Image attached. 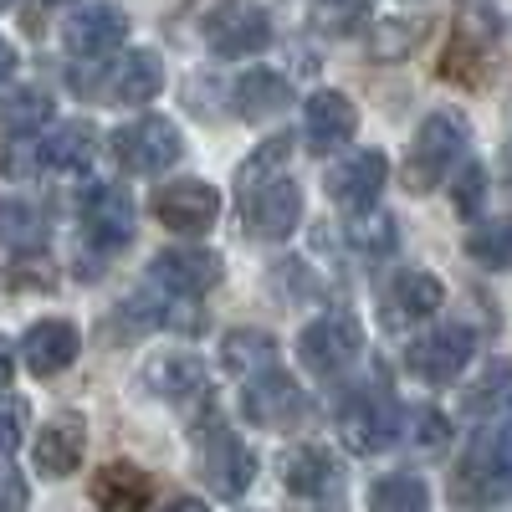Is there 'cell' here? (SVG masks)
Wrapping results in <instances>:
<instances>
[{
	"mask_svg": "<svg viewBox=\"0 0 512 512\" xmlns=\"http://www.w3.org/2000/svg\"><path fill=\"white\" fill-rule=\"evenodd\" d=\"M282 482H287V492L292 497H303V502H323V497H333L338 492V461H333V451L328 446H297V451H287L282 456Z\"/></svg>",
	"mask_w": 512,
	"mask_h": 512,
	"instance_id": "19",
	"label": "cell"
},
{
	"mask_svg": "<svg viewBox=\"0 0 512 512\" xmlns=\"http://www.w3.org/2000/svg\"><path fill=\"white\" fill-rule=\"evenodd\" d=\"M93 159H98V128L88 118L62 123L47 139V164L62 169V175H82V169H93Z\"/></svg>",
	"mask_w": 512,
	"mask_h": 512,
	"instance_id": "26",
	"label": "cell"
},
{
	"mask_svg": "<svg viewBox=\"0 0 512 512\" xmlns=\"http://www.w3.org/2000/svg\"><path fill=\"white\" fill-rule=\"evenodd\" d=\"M446 441H451L446 415H441V410H420V415H415V446H420L425 456H436V451H446Z\"/></svg>",
	"mask_w": 512,
	"mask_h": 512,
	"instance_id": "39",
	"label": "cell"
},
{
	"mask_svg": "<svg viewBox=\"0 0 512 512\" xmlns=\"http://www.w3.org/2000/svg\"><path fill=\"white\" fill-rule=\"evenodd\" d=\"M344 241L359 251V256H390L400 231H395V216L390 210H354V221L344 226Z\"/></svg>",
	"mask_w": 512,
	"mask_h": 512,
	"instance_id": "29",
	"label": "cell"
},
{
	"mask_svg": "<svg viewBox=\"0 0 512 512\" xmlns=\"http://www.w3.org/2000/svg\"><path fill=\"white\" fill-rule=\"evenodd\" d=\"M6 6H11V0H0V11H6Z\"/></svg>",
	"mask_w": 512,
	"mask_h": 512,
	"instance_id": "47",
	"label": "cell"
},
{
	"mask_svg": "<svg viewBox=\"0 0 512 512\" xmlns=\"http://www.w3.org/2000/svg\"><path fill=\"white\" fill-rule=\"evenodd\" d=\"M0 512H26V482L0 466Z\"/></svg>",
	"mask_w": 512,
	"mask_h": 512,
	"instance_id": "42",
	"label": "cell"
},
{
	"mask_svg": "<svg viewBox=\"0 0 512 512\" xmlns=\"http://www.w3.org/2000/svg\"><path fill=\"white\" fill-rule=\"evenodd\" d=\"M11 374H16V354H11L6 338H0V390H11Z\"/></svg>",
	"mask_w": 512,
	"mask_h": 512,
	"instance_id": "43",
	"label": "cell"
},
{
	"mask_svg": "<svg viewBox=\"0 0 512 512\" xmlns=\"http://www.w3.org/2000/svg\"><path fill=\"white\" fill-rule=\"evenodd\" d=\"M154 216L169 226V231H180V236H200L216 226L221 216V195L210 190L205 180H169L154 190Z\"/></svg>",
	"mask_w": 512,
	"mask_h": 512,
	"instance_id": "8",
	"label": "cell"
},
{
	"mask_svg": "<svg viewBox=\"0 0 512 512\" xmlns=\"http://www.w3.org/2000/svg\"><path fill=\"white\" fill-rule=\"evenodd\" d=\"M303 134H308V149H318V154H333V149L354 144V134H359V108H354V98L333 93V88H318V93L303 103Z\"/></svg>",
	"mask_w": 512,
	"mask_h": 512,
	"instance_id": "13",
	"label": "cell"
},
{
	"mask_svg": "<svg viewBox=\"0 0 512 512\" xmlns=\"http://www.w3.org/2000/svg\"><path fill=\"white\" fill-rule=\"evenodd\" d=\"M502 185H507V195H512V144L502 149Z\"/></svg>",
	"mask_w": 512,
	"mask_h": 512,
	"instance_id": "46",
	"label": "cell"
},
{
	"mask_svg": "<svg viewBox=\"0 0 512 512\" xmlns=\"http://www.w3.org/2000/svg\"><path fill=\"white\" fill-rule=\"evenodd\" d=\"M512 497V425H482L461 451V466L451 477L456 507H492Z\"/></svg>",
	"mask_w": 512,
	"mask_h": 512,
	"instance_id": "1",
	"label": "cell"
},
{
	"mask_svg": "<svg viewBox=\"0 0 512 512\" xmlns=\"http://www.w3.org/2000/svg\"><path fill=\"white\" fill-rule=\"evenodd\" d=\"M6 282H11L16 292H26V287H41V292H47L57 277H52V262H47V256H21V262L6 272Z\"/></svg>",
	"mask_w": 512,
	"mask_h": 512,
	"instance_id": "40",
	"label": "cell"
},
{
	"mask_svg": "<svg viewBox=\"0 0 512 512\" xmlns=\"http://www.w3.org/2000/svg\"><path fill=\"white\" fill-rule=\"evenodd\" d=\"M466 251H472V262H482L487 272H512V216L472 226Z\"/></svg>",
	"mask_w": 512,
	"mask_h": 512,
	"instance_id": "30",
	"label": "cell"
},
{
	"mask_svg": "<svg viewBox=\"0 0 512 512\" xmlns=\"http://www.w3.org/2000/svg\"><path fill=\"white\" fill-rule=\"evenodd\" d=\"M287 144H292V139H282V134H277V139H267V144H262V154H251V159L241 164V190L277 180V164L287 159Z\"/></svg>",
	"mask_w": 512,
	"mask_h": 512,
	"instance_id": "37",
	"label": "cell"
},
{
	"mask_svg": "<svg viewBox=\"0 0 512 512\" xmlns=\"http://www.w3.org/2000/svg\"><path fill=\"white\" fill-rule=\"evenodd\" d=\"M144 390L169 405H200L210 395V379L195 354H154L144 364Z\"/></svg>",
	"mask_w": 512,
	"mask_h": 512,
	"instance_id": "15",
	"label": "cell"
},
{
	"mask_svg": "<svg viewBox=\"0 0 512 512\" xmlns=\"http://www.w3.org/2000/svg\"><path fill=\"white\" fill-rule=\"evenodd\" d=\"M441 297L446 292H441V282L431 272H400L390 282V292H384V323H390V328H410L420 318H431L441 308Z\"/></svg>",
	"mask_w": 512,
	"mask_h": 512,
	"instance_id": "21",
	"label": "cell"
},
{
	"mask_svg": "<svg viewBox=\"0 0 512 512\" xmlns=\"http://www.w3.org/2000/svg\"><path fill=\"white\" fill-rule=\"evenodd\" d=\"M21 431H26V405L0 395V456H11L21 446Z\"/></svg>",
	"mask_w": 512,
	"mask_h": 512,
	"instance_id": "41",
	"label": "cell"
},
{
	"mask_svg": "<svg viewBox=\"0 0 512 512\" xmlns=\"http://www.w3.org/2000/svg\"><path fill=\"white\" fill-rule=\"evenodd\" d=\"M77 216H82V231H88L98 246H123L134 236V200H128L123 185H88L77 195Z\"/></svg>",
	"mask_w": 512,
	"mask_h": 512,
	"instance_id": "12",
	"label": "cell"
},
{
	"mask_svg": "<svg viewBox=\"0 0 512 512\" xmlns=\"http://www.w3.org/2000/svg\"><path fill=\"white\" fill-rule=\"evenodd\" d=\"M384 175H390V164H384L379 149H349L338 154V164H328V195L349 210H374L379 190H384Z\"/></svg>",
	"mask_w": 512,
	"mask_h": 512,
	"instance_id": "11",
	"label": "cell"
},
{
	"mask_svg": "<svg viewBox=\"0 0 512 512\" xmlns=\"http://www.w3.org/2000/svg\"><path fill=\"white\" fill-rule=\"evenodd\" d=\"M41 164H47V144H36V139L0 144V175L6 180H31V175H41Z\"/></svg>",
	"mask_w": 512,
	"mask_h": 512,
	"instance_id": "35",
	"label": "cell"
},
{
	"mask_svg": "<svg viewBox=\"0 0 512 512\" xmlns=\"http://www.w3.org/2000/svg\"><path fill=\"white\" fill-rule=\"evenodd\" d=\"M472 354H477V333H472V328H461V323L431 328L425 338H415L410 374L431 379V384H451V379H461L466 364H472Z\"/></svg>",
	"mask_w": 512,
	"mask_h": 512,
	"instance_id": "10",
	"label": "cell"
},
{
	"mask_svg": "<svg viewBox=\"0 0 512 512\" xmlns=\"http://www.w3.org/2000/svg\"><path fill=\"white\" fill-rule=\"evenodd\" d=\"M502 36V16L492 0H461L456 6V52H487Z\"/></svg>",
	"mask_w": 512,
	"mask_h": 512,
	"instance_id": "28",
	"label": "cell"
},
{
	"mask_svg": "<svg viewBox=\"0 0 512 512\" xmlns=\"http://www.w3.org/2000/svg\"><path fill=\"white\" fill-rule=\"evenodd\" d=\"M205 41H210V52H221V57H256L272 41V21L256 6H226L210 21Z\"/></svg>",
	"mask_w": 512,
	"mask_h": 512,
	"instance_id": "17",
	"label": "cell"
},
{
	"mask_svg": "<svg viewBox=\"0 0 512 512\" xmlns=\"http://www.w3.org/2000/svg\"><path fill=\"white\" fill-rule=\"evenodd\" d=\"M333 425H338V441L354 456H379L400 441V405L379 379H369L344 390V400L333 405Z\"/></svg>",
	"mask_w": 512,
	"mask_h": 512,
	"instance_id": "2",
	"label": "cell"
},
{
	"mask_svg": "<svg viewBox=\"0 0 512 512\" xmlns=\"http://www.w3.org/2000/svg\"><path fill=\"white\" fill-rule=\"evenodd\" d=\"M241 415L251 425H267V431H287V425H297L308 415V395L297 390V379L292 374H262V379H251L246 390H241Z\"/></svg>",
	"mask_w": 512,
	"mask_h": 512,
	"instance_id": "9",
	"label": "cell"
},
{
	"mask_svg": "<svg viewBox=\"0 0 512 512\" xmlns=\"http://www.w3.org/2000/svg\"><path fill=\"white\" fill-rule=\"evenodd\" d=\"M52 118V98L41 88H16L6 103H0V123L11 128V134H31V128H41Z\"/></svg>",
	"mask_w": 512,
	"mask_h": 512,
	"instance_id": "31",
	"label": "cell"
},
{
	"mask_svg": "<svg viewBox=\"0 0 512 512\" xmlns=\"http://www.w3.org/2000/svg\"><path fill=\"white\" fill-rule=\"evenodd\" d=\"M466 415H502L512 405V374L507 369H487L472 390H466Z\"/></svg>",
	"mask_w": 512,
	"mask_h": 512,
	"instance_id": "32",
	"label": "cell"
},
{
	"mask_svg": "<svg viewBox=\"0 0 512 512\" xmlns=\"http://www.w3.org/2000/svg\"><path fill=\"white\" fill-rule=\"evenodd\" d=\"M374 0H313V26L323 36H349L359 21H369Z\"/></svg>",
	"mask_w": 512,
	"mask_h": 512,
	"instance_id": "33",
	"label": "cell"
},
{
	"mask_svg": "<svg viewBox=\"0 0 512 512\" xmlns=\"http://www.w3.org/2000/svg\"><path fill=\"white\" fill-rule=\"evenodd\" d=\"M482 200H487V175H482V164H466L456 175V210L461 216H477Z\"/></svg>",
	"mask_w": 512,
	"mask_h": 512,
	"instance_id": "38",
	"label": "cell"
},
{
	"mask_svg": "<svg viewBox=\"0 0 512 512\" xmlns=\"http://www.w3.org/2000/svg\"><path fill=\"white\" fill-rule=\"evenodd\" d=\"M272 364H277V338L267 328H231L221 338V369L231 379L251 384V379L272 374Z\"/></svg>",
	"mask_w": 512,
	"mask_h": 512,
	"instance_id": "22",
	"label": "cell"
},
{
	"mask_svg": "<svg viewBox=\"0 0 512 512\" xmlns=\"http://www.w3.org/2000/svg\"><path fill=\"white\" fill-rule=\"evenodd\" d=\"M466 134H472V128H466L461 113H431V118H425L415 128V139H410V154H405V185L415 195L436 190L456 169V159L466 149Z\"/></svg>",
	"mask_w": 512,
	"mask_h": 512,
	"instance_id": "3",
	"label": "cell"
},
{
	"mask_svg": "<svg viewBox=\"0 0 512 512\" xmlns=\"http://www.w3.org/2000/svg\"><path fill=\"white\" fill-rule=\"evenodd\" d=\"M359 349H364V328H359V318L344 313V308L323 313L318 323L303 328V338H297V359H303L313 374H323V379L344 374V369L359 359Z\"/></svg>",
	"mask_w": 512,
	"mask_h": 512,
	"instance_id": "5",
	"label": "cell"
},
{
	"mask_svg": "<svg viewBox=\"0 0 512 512\" xmlns=\"http://www.w3.org/2000/svg\"><path fill=\"white\" fill-rule=\"evenodd\" d=\"M77 328L67 323V318H41V323H31L26 328V338H21V359H26V369L31 374H41V379H52V374H62L72 359H77Z\"/></svg>",
	"mask_w": 512,
	"mask_h": 512,
	"instance_id": "18",
	"label": "cell"
},
{
	"mask_svg": "<svg viewBox=\"0 0 512 512\" xmlns=\"http://www.w3.org/2000/svg\"><path fill=\"white\" fill-rule=\"evenodd\" d=\"M241 221L256 241H287L303 221V190H297L287 175L241 190Z\"/></svg>",
	"mask_w": 512,
	"mask_h": 512,
	"instance_id": "7",
	"label": "cell"
},
{
	"mask_svg": "<svg viewBox=\"0 0 512 512\" xmlns=\"http://www.w3.org/2000/svg\"><path fill=\"white\" fill-rule=\"evenodd\" d=\"M11 67H16V47H11V41H0V82L11 77Z\"/></svg>",
	"mask_w": 512,
	"mask_h": 512,
	"instance_id": "44",
	"label": "cell"
},
{
	"mask_svg": "<svg viewBox=\"0 0 512 512\" xmlns=\"http://www.w3.org/2000/svg\"><path fill=\"white\" fill-rule=\"evenodd\" d=\"M123 36H128V16L118 6H82L62 26V41L72 57H103V52L123 47Z\"/></svg>",
	"mask_w": 512,
	"mask_h": 512,
	"instance_id": "16",
	"label": "cell"
},
{
	"mask_svg": "<svg viewBox=\"0 0 512 512\" xmlns=\"http://www.w3.org/2000/svg\"><path fill=\"white\" fill-rule=\"evenodd\" d=\"M200 477L216 487V497H241L251 482H256V456L251 446L226 431L221 415L216 420H205V431H200Z\"/></svg>",
	"mask_w": 512,
	"mask_h": 512,
	"instance_id": "6",
	"label": "cell"
},
{
	"mask_svg": "<svg viewBox=\"0 0 512 512\" xmlns=\"http://www.w3.org/2000/svg\"><path fill=\"white\" fill-rule=\"evenodd\" d=\"M431 507V487L415 472H390L369 487V512H425Z\"/></svg>",
	"mask_w": 512,
	"mask_h": 512,
	"instance_id": "27",
	"label": "cell"
},
{
	"mask_svg": "<svg viewBox=\"0 0 512 512\" xmlns=\"http://www.w3.org/2000/svg\"><path fill=\"white\" fill-rule=\"evenodd\" d=\"M164 88V62L154 52H128L108 72V98L113 103H149Z\"/></svg>",
	"mask_w": 512,
	"mask_h": 512,
	"instance_id": "24",
	"label": "cell"
},
{
	"mask_svg": "<svg viewBox=\"0 0 512 512\" xmlns=\"http://www.w3.org/2000/svg\"><path fill=\"white\" fill-rule=\"evenodd\" d=\"M93 502H98V512H149L154 507V482L134 461H108L93 477Z\"/></svg>",
	"mask_w": 512,
	"mask_h": 512,
	"instance_id": "20",
	"label": "cell"
},
{
	"mask_svg": "<svg viewBox=\"0 0 512 512\" xmlns=\"http://www.w3.org/2000/svg\"><path fill=\"white\" fill-rule=\"evenodd\" d=\"M185 154V139L169 118H134L113 134V159L128 175H164Z\"/></svg>",
	"mask_w": 512,
	"mask_h": 512,
	"instance_id": "4",
	"label": "cell"
},
{
	"mask_svg": "<svg viewBox=\"0 0 512 512\" xmlns=\"http://www.w3.org/2000/svg\"><path fill=\"white\" fill-rule=\"evenodd\" d=\"M154 287H164L169 297H200L221 282V256L195 251V246H175L154 256Z\"/></svg>",
	"mask_w": 512,
	"mask_h": 512,
	"instance_id": "14",
	"label": "cell"
},
{
	"mask_svg": "<svg viewBox=\"0 0 512 512\" xmlns=\"http://www.w3.org/2000/svg\"><path fill=\"white\" fill-rule=\"evenodd\" d=\"M164 512H205V502H200V497H175Z\"/></svg>",
	"mask_w": 512,
	"mask_h": 512,
	"instance_id": "45",
	"label": "cell"
},
{
	"mask_svg": "<svg viewBox=\"0 0 512 512\" xmlns=\"http://www.w3.org/2000/svg\"><path fill=\"white\" fill-rule=\"evenodd\" d=\"M82 451H88V436H82V420H52V425H41V436H36V472L41 477H72L77 466H82Z\"/></svg>",
	"mask_w": 512,
	"mask_h": 512,
	"instance_id": "23",
	"label": "cell"
},
{
	"mask_svg": "<svg viewBox=\"0 0 512 512\" xmlns=\"http://www.w3.org/2000/svg\"><path fill=\"white\" fill-rule=\"evenodd\" d=\"M41 236H47V226H41V216L31 205L0 200V241L6 246H41Z\"/></svg>",
	"mask_w": 512,
	"mask_h": 512,
	"instance_id": "34",
	"label": "cell"
},
{
	"mask_svg": "<svg viewBox=\"0 0 512 512\" xmlns=\"http://www.w3.org/2000/svg\"><path fill=\"white\" fill-rule=\"evenodd\" d=\"M287 103H292V82H287L282 72H272V67H256V72H246V77L236 82V113H241L246 123L272 118V113H282Z\"/></svg>",
	"mask_w": 512,
	"mask_h": 512,
	"instance_id": "25",
	"label": "cell"
},
{
	"mask_svg": "<svg viewBox=\"0 0 512 512\" xmlns=\"http://www.w3.org/2000/svg\"><path fill=\"white\" fill-rule=\"evenodd\" d=\"M425 36V26L420 21H379V36H374V57H384V62H395V57H405L415 41Z\"/></svg>",
	"mask_w": 512,
	"mask_h": 512,
	"instance_id": "36",
	"label": "cell"
}]
</instances>
